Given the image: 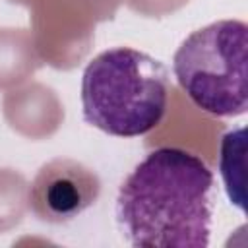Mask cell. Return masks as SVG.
I'll list each match as a JSON object with an SVG mask.
<instances>
[{"label": "cell", "instance_id": "277c9868", "mask_svg": "<svg viewBox=\"0 0 248 248\" xmlns=\"http://www.w3.org/2000/svg\"><path fill=\"white\" fill-rule=\"evenodd\" d=\"M101 194V180L83 163L56 157L45 163L29 188L31 211L46 223H68L91 207Z\"/></svg>", "mask_w": 248, "mask_h": 248}, {"label": "cell", "instance_id": "6da1fadb", "mask_svg": "<svg viewBox=\"0 0 248 248\" xmlns=\"http://www.w3.org/2000/svg\"><path fill=\"white\" fill-rule=\"evenodd\" d=\"M213 172L180 147H157L124 178L116 221L136 248H205L211 234Z\"/></svg>", "mask_w": 248, "mask_h": 248}, {"label": "cell", "instance_id": "3957f363", "mask_svg": "<svg viewBox=\"0 0 248 248\" xmlns=\"http://www.w3.org/2000/svg\"><path fill=\"white\" fill-rule=\"evenodd\" d=\"M248 25L213 21L188 35L172 58V72L190 101L207 114L240 116L248 108Z\"/></svg>", "mask_w": 248, "mask_h": 248}, {"label": "cell", "instance_id": "7a4b0ae2", "mask_svg": "<svg viewBox=\"0 0 248 248\" xmlns=\"http://www.w3.org/2000/svg\"><path fill=\"white\" fill-rule=\"evenodd\" d=\"M169 72L147 52L116 46L83 70V120L116 138H136L161 124L167 112Z\"/></svg>", "mask_w": 248, "mask_h": 248}]
</instances>
